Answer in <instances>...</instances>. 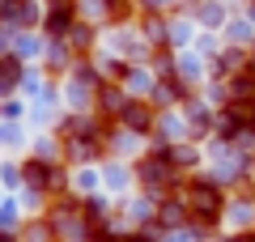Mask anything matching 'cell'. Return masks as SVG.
Listing matches in <instances>:
<instances>
[{"instance_id": "obj_1", "label": "cell", "mask_w": 255, "mask_h": 242, "mask_svg": "<svg viewBox=\"0 0 255 242\" xmlns=\"http://www.w3.org/2000/svg\"><path fill=\"white\" fill-rule=\"evenodd\" d=\"M179 200H187L191 217L204 221V225H217L221 213H226V196H221V187L209 183V179H196V183H187V187H179Z\"/></svg>"}, {"instance_id": "obj_2", "label": "cell", "mask_w": 255, "mask_h": 242, "mask_svg": "<svg viewBox=\"0 0 255 242\" xmlns=\"http://www.w3.org/2000/svg\"><path fill=\"white\" fill-rule=\"evenodd\" d=\"M119 123H124L128 132H149V127H153V111H149L145 102H128L124 115H119Z\"/></svg>"}, {"instance_id": "obj_3", "label": "cell", "mask_w": 255, "mask_h": 242, "mask_svg": "<svg viewBox=\"0 0 255 242\" xmlns=\"http://www.w3.org/2000/svg\"><path fill=\"white\" fill-rule=\"evenodd\" d=\"M21 174H26V183L34 191H47V187H55V179H51V166H47L43 157H30L26 166H21Z\"/></svg>"}, {"instance_id": "obj_4", "label": "cell", "mask_w": 255, "mask_h": 242, "mask_svg": "<svg viewBox=\"0 0 255 242\" xmlns=\"http://www.w3.org/2000/svg\"><path fill=\"white\" fill-rule=\"evenodd\" d=\"M98 107L107 111V115H124L128 98H124V90H115V85H102L98 90Z\"/></svg>"}, {"instance_id": "obj_5", "label": "cell", "mask_w": 255, "mask_h": 242, "mask_svg": "<svg viewBox=\"0 0 255 242\" xmlns=\"http://www.w3.org/2000/svg\"><path fill=\"white\" fill-rule=\"evenodd\" d=\"M0 72H4V90H13V85H17V77H21V64H17V55H4Z\"/></svg>"}, {"instance_id": "obj_6", "label": "cell", "mask_w": 255, "mask_h": 242, "mask_svg": "<svg viewBox=\"0 0 255 242\" xmlns=\"http://www.w3.org/2000/svg\"><path fill=\"white\" fill-rule=\"evenodd\" d=\"M115 242H149L145 234H124V238H115Z\"/></svg>"}, {"instance_id": "obj_7", "label": "cell", "mask_w": 255, "mask_h": 242, "mask_svg": "<svg viewBox=\"0 0 255 242\" xmlns=\"http://www.w3.org/2000/svg\"><path fill=\"white\" fill-rule=\"evenodd\" d=\"M90 242H115V238H98V234H94V238H90Z\"/></svg>"}, {"instance_id": "obj_8", "label": "cell", "mask_w": 255, "mask_h": 242, "mask_svg": "<svg viewBox=\"0 0 255 242\" xmlns=\"http://www.w3.org/2000/svg\"><path fill=\"white\" fill-rule=\"evenodd\" d=\"M234 242H255V234H251V238H234Z\"/></svg>"}]
</instances>
